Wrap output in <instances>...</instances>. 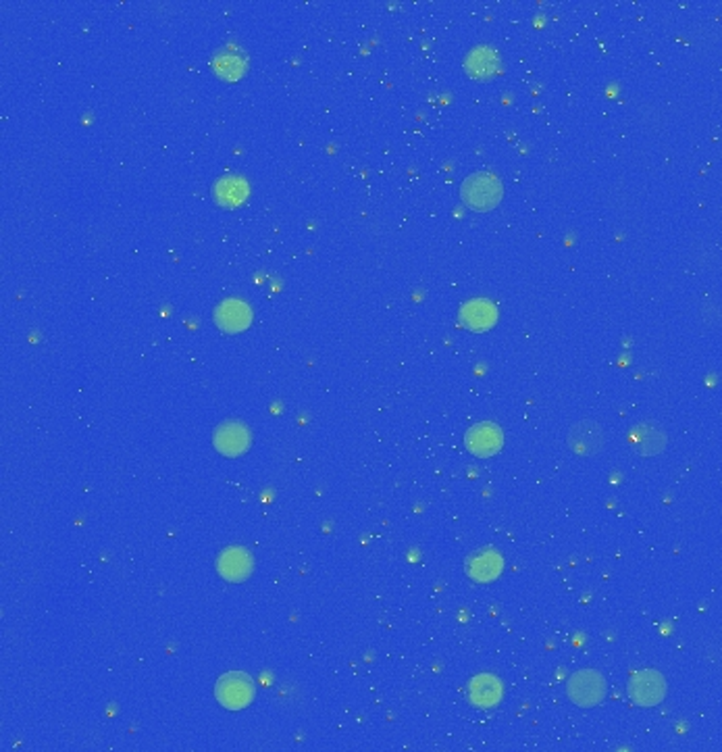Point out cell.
<instances>
[{"mask_svg": "<svg viewBox=\"0 0 722 752\" xmlns=\"http://www.w3.org/2000/svg\"><path fill=\"white\" fill-rule=\"evenodd\" d=\"M462 201L475 211H491L502 203L504 186L496 173L477 172L470 173L460 186Z\"/></svg>", "mask_w": 722, "mask_h": 752, "instance_id": "6da1fadb", "label": "cell"}, {"mask_svg": "<svg viewBox=\"0 0 722 752\" xmlns=\"http://www.w3.org/2000/svg\"><path fill=\"white\" fill-rule=\"evenodd\" d=\"M566 695L577 706L589 709V706L600 705L606 698V680H603L600 671L581 669L571 675L569 685H566Z\"/></svg>", "mask_w": 722, "mask_h": 752, "instance_id": "7a4b0ae2", "label": "cell"}, {"mask_svg": "<svg viewBox=\"0 0 722 752\" xmlns=\"http://www.w3.org/2000/svg\"><path fill=\"white\" fill-rule=\"evenodd\" d=\"M215 695L225 709L242 711L254 700V684L244 674H225L217 682Z\"/></svg>", "mask_w": 722, "mask_h": 752, "instance_id": "3957f363", "label": "cell"}, {"mask_svg": "<svg viewBox=\"0 0 722 752\" xmlns=\"http://www.w3.org/2000/svg\"><path fill=\"white\" fill-rule=\"evenodd\" d=\"M629 696L639 706H655L666 696V682L655 669L637 671L629 682Z\"/></svg>", "mask_w": 722, "mask_h": 752, "instance_id": "277c9868", "label": "cell"}, {"mask_svg": "<svg viewBox=\"0 0 722 752\" xmlns=\"http://www.w3.org/2000/svg\"><path fill=\"white\" fill-rule=\"evenodd\" d=\"M571 451L579 456H595L603 451L606 446V433L598 422L592 419H583V422L574 423L566 438Z\"/></svg>", "mask_w": 722, "mask_h": 752, "instance_id": "5b68a950", "label": "cell"}, {"mask_svg": "<svg viewBox=\"0 0 722 752\" xmlns=\"http://www.w3.org/2000/svg\"><path fill=\"white\" fill-rule=\"evenodd\" d=\"M629 446L641 456H655L666 448V433L658 423L641 422L627 433Z\"/></svg>", "mask_w": 722, "mask_h": 752, "instance_id": "8992f818", "label": "cell"}, {"mask_svg": "<svg viewBox=\"0 0 722 752\" xmlns=\"http://www.w3.org/2000/svg\"><path fill=\"white\" fill-rule=\"evenodd\" d=\"M217 569L227 581H244L254 571V559L242 547L225 548L217 559Z\"/></svg>", "mask_w": 722, "mask_h": 752, "instance_id": "52a82bcc", "label": "cell"}, {"mask_svg": "<svg viewBox=\"0 0 722 752\" xmlns=\"http://www.w3.org/2000/svg\"><path fill=\"white\" fill-rule=\"evenodd\" d=\"M464 444L475 456H493L504 444V433L493 423H477L467 432Z\"/></svg>", "mask_w": 722, "mask_h": 752, "instance_id": "ba28073f", "label": "cell"}, {"mask_svg": "<svg viewBox=\"0 0 722 752\" xmlns=\"http://www.w3.org/2000/svg\"><path fill=\"white\" fill-rule=\"evenodd\" d=\"M215 321L227 334H238V331H244L253 323V311H250V307L244 300L227 298L217 307Z\"/></svg>", "mask_w": 722, "mask_h": 752, "instance_id": "9c48e42d", "label": "cell"}, {"mask_svg": "<svg viewBox=\"0 0 722 752\" xmlns=\"http://www.w3.org/2000/svg\"><path fill=\"white\" fill-rule=\"evenodd\" d=\"M250 440L253 438H250L248 427L238 422H227L223 425H219L215 436H212L215 448L225 456H238L242 453H246Z\"/></svg>", "mask_w": 722, "mask_h": 752, "instance_id": "30bf717a", "label": "cell"}, {"mask_svg": "<svg viewBox=\"0 0 722 752\" xmlns=\"http://www.w3.org/2000/svg\"><path fill=\"white\" fill-rule=\"evenodd\" d=\"M460 321L464 328H469L473 331H485L496 326L498 308L488 298H473L462 305Z\"/></svg>", "mask_w": 722, "mask_h": 752, "instance_id": "8fae6325", "label": "cell"}, {"mask_svg": "<svg viewBox=\"0 0 722 752\" xmlns=\"http://www.w3.org/2000/svg\"><path fill=\"white\" fill-rule=\"evenodd\" d=\"M502 569H504L502 555H500V552H496V550H491V548L475 552V555L470 557L469 563H467L469 575L475 581H479V584H488V581H493L496 578H500Z\"/></svg>", "mask_w": 722, "mask_h": 752, "instance_id": "7c38bea8", "label": "cell"}, {"mask_svg": "<svg viewBox=\"0 0 722 752\" xmlns=\"http://www.w3.org/2000/svg\"><path fill=\"white\" fill-rule=\"evenodd\" d=\"M464 69L475 79H490L500 71V55L491 47H475L464 57Z\"/></svg>", "mask_w": 722, "mask_h": 752, "instance_id": "4fadbf2b", "label": "cell"}, {"mask_svg": "<svg viewBox=\"0 0 722 752\" xmlns=\"http://www.w3.org/2000/svg\"><path fill=\"white\" fill-rule=\"evenodd\" d=\"M469 695H470V700H473V705L479 706V709H491V706H496L500 700H502L504 688H502V682H500L496 675L483 674V675L473 677Z\"/></svg>", "mask_w": 722, "mask_h": 752, "instance_id": "5bb4252c", "label": "cell"}, {"mask_svg": "<svg viewBox=\"0 0 722 752\" xmlns=\"http://www.w3.org/2000/svg\"><path fill=\"white\" fill-rule=\"evenodd\" d=\"M248 183L238 178V175H223L212 188V194H215L217 203L221 206H227V209H233V206L242 204L248 198Z\"/></svg>", "mask_w": 722, "mask_h": 752, "instance_id": "9a60e30c", "label": "cell"}, {"mask_svg": "<svg viewBox=\"0 0 722 752\" xmlns=\"http://www.w3.org/2000/svg\"><path fill=\"white\" fill-rule=\"evenodd\" d=\"M212 69L223 79H240L246 71V57L235 48H223L212 57Z\"/></svg>", "mask_w": 722, "mask_h": 752, "instance_id": "2e32d148", "label": "cell"}]
</instances>
